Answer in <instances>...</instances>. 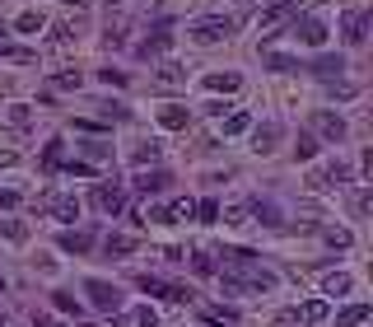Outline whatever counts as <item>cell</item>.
Segmentation results:
<instances>
[{
  "mask_svg": "<svg viewBox=\"0 0 373 327\" xmlns=\"http://www.w3.org/2000/svg\"><path fill=\"white\" fill-rule=\"evenodd\" d=\"M38 206H42L56 225H75V220H79V201H75V197H42Z\"/></svg>",
  "mask_w": 373,
  "mask_h": 327,
  "instance_id": "cell-5",
  "label": "cell"
},
{
  "mask_svg": "<svg viewBox=\"0 0 373 327\" xmlns=\"http://www.w3.org/2000/svg\"><path fill=\"white\" fill-rule=\"evenodd\" d=\"M84 295L93 299V309H98V313H117V309H122V290H117L112 280H103V276L84 280Z\"/></svg>",
  "mask_w": 373,
  "mask_h": 327,
  "instance_id": "cell-2",
  "label": "cell"
},
{
  "mask_svg": "<svg viewBox=\"0 0 373 327\" xmlns=\"http://www.w3.org/2000/svg\"><path fill=\"white\" fill-rule=\"evenodd\" d=\"M0 234H5L10 243H24V238H29V229H24L19 220H0Z\"/></svg>",
  "mask_w": 373,
  "mask_h": 327,
  "instance_id": "cell-30",
  "label": "cell"
},
{
  "mask_svg": "<svg viewBox=\"0 0 373 327\" xmlns=\"http://www.w3.org/2000/svg\"><path fill=\"white\" fill-rule=\"evenodd\" d=\"M205 323H233L229 309H205Z\"/></svg>",
  "mask_w": 373,
  "mask_h": 327,
  "instance_id": "cell-43",
  "label": "cell"
},
{
  "mask_svg": "<svg viewBox=\"0 0 373 327\" xmlns=\"http://www.w3.org/2000/svg\"><path fill=\"white\" fill-rule=\"evenodd\" d=\"M93 206H98L103 215H117V211L126 206V192L117 183H98V187H93Z\"/></svg>",
  "mask_w": 373,
  "mask_h": 327,
  "instance_id": "cell-7",
  "label": "cell"
},
{
  "mask_svg": "<svg viewBox=\"0 0 373 327\" xmlns=\"http://www.w3.org/2000/svg\"><path fill=\"white\" fill-rule=\"evenodd\" d=\"M186 33H191L201 47H215V43H224V38L233 33V19L229 15H201V19L186 24Z\"/></svg>",
  "mask_w": 373,
  "mask_h": 327,
  "instance_id": "cell-1",
  "label": "cell"
},
{
  "mask_svg": "<svg viewBox=\"0 0 373 327\" xmlns=\"http://www.w3.org/2000/svg\"><path fill=\"white\" fill-rule=\"evenodd\" d=\"M15 29H24V33H33V29H42V15H38V10H24V15L15 19Z\"/></svg>",
  "mask_w": 373,
  "mask_h": 327,
  "instance_id": "cell-33",
  "label": "cell"
},
{
  "mask_svg": "<svg viewBox=\"0 0 373 327\" xmlns=\"http://www.w3.org/2000/svg\"><path fill=\"white\" fill-rule=\"evenodd\" d=\"M136 327H159V313L154 309H140L136 313Z\"/></svg>",
  "mask_w": 373,
  "mask_h": 327,
  "instance_id": "cell-40",
  "label": "cell"
},
{
  "mask_svg": "<svg viewBox=\"0 0 373 327\" xmlns=\"http://www.w3.org/2000/svg\"><path fill=\"white\" fill-rule=\"evenodd\" d=\"M168 183H173V173H164V169H154V173L140 169V173H136V192H140V197H150V192H164Z\"/></svg>",
  "mask_w": 373,
  "mask_h": 327,
  "instance_id": "cell-14",
  "label": "cell"
},
{
  "mask_svg": "<svg viewBox=\"0 0 373 327\" xmlns=\"http://www.w3.org/2000/svg\"><path fill=\"white\" fill-rule=\"evenodd\" d=\"M15 159H19L15 150H0V169H10V164H15Z\"/></svg>",
  "mask_w": 373,
  "mask_h": 327,
  "instance_id": "cell-45",
  "label": "cell"
},
{
  "mask_svg": "<svg viewBox=\"0 0 373 327\" xmlns=\"http://www.w3.org/2000/svg\"><path fill=\"white\" fill-rule=\"evenodd\" d=\"M350 285H355V276H350V271H331V276L322 280V295H345Z\"/></svg>",
  "mask_w": 373,
  "mask_h": 327,
  "instance_id": "cell-19",
  "label": "cell"
},
{
  "mask_svg": "<svg viewBox=\"0 0 373 327\" xmlns=\"http://www.w3.org/2000/svg\"><path fill=\"white\" fill-rule=\"evenodd\" d=\"M205 89L210 93H238L243 89V75L238 70H215V75H205Z\"/></svg>",
  "mask_w": 373,
  "mask_h": 327,
  "instance_id": "cell-13",
  "label": "cell"
},
{
  "mask_svg": "<svg viewBox=\"0 0 373 327\" xmlns=\"http://www.w3.org/2000/svg\"><path fill=\"white\" fill-rule=\"evenodd\" d=\"M186 122H191V112H186L182 103H164V108H159V126H164V131H186Z\"/></svg>",
  "mask_w": 373,
  "mask_h": 327,
  "instance_id": "cell-12",
  "label": "cell"
},
{
  "mask_svg": "<svg viewBox=\"0 0 373 327\" xmlns=\"http://www.w3.org/2000/svg\"><path fill=\"white\" fill-rule=\"evenodd\" d=\"M294 318H299V323H322V318H326V304H322V299H308L303 309H294Z\"/></svg>",
  "mask_w": 373,
  "mask_h": 327,
  "instance_id": "cell-23",
  "label": "cell"
},
{
  "mask_svg": "<svg viewBox=\"0 0 373 327\" xmlns=\"http://www.w3.org/2000/svg\"><path fill=\"white\" fill-rule=\"evenodd\" d=\"M266 70H276V75H289V70H299L294 56H285V52H271L266 56Z\"/></svg>",
  "mask_w": 373,
  "mask_h": 327,
  "instance_id": "cell-25",
  "label": "cell"
},
{
  "mask_svg": "<svg viewBox=\"0 0 373 327\" xmlns=\"http://www.w3.org/2000/svg\"><path fill=\"white\" fill-rule=\"evenodd\" d=\"M196 271L210 276V271H215V257H210V252H196Z\"/></svg>",
  "mask_w": 373,
  "mask_h": 327,
  "instance_id": "cell-42",
  "label": "cell"
},
{
  "mask_svg": "<svg viewBox=\"0 0 373 327\" xmlns=\"http://www.w3.org/2000/svg\"><path fill=\"white\" fill-rule=\"evenodd\" d=\"M326 243L331 248H350V229H326Z\"/></svg>",
  "mask_w": 373,
  "mask_h": 327,
  "instance_id": "cell-37",
  "label": "cell"
},
{
  "mask_svg": "<svg viewBox=\"0 0 373 327\" xmlns=\"http://www.w3.org/2000/svg\"><path fill=\"white\" fill-rule=\"evenodd\" d=\"M364 29H369V15H364V10H345L341 15V33H345V43L350 47L364 43Z\"/></svg>",
  "mask_w": 373,
  "mask_h": 327,
  "instance_id": "cell-11",
  "label": "cell"
},
{
  "mask_svg": "<svg viewBox=\"0 0 373 327\" xmlns=\"http://www.w3.org/2000/svg\"><path fill=\"white\" fill-rule=\"evenodd\" d=\"M294 155H299V159H312V155H317V136H308V131H303V136H299V145H294Z\"/></svg>",
  "mask_w": 373,
  "mask_h": 327,
  "instance_id": "cell-34",
  "label": "cell"
},
{
  "mask_svg": "<svg viewBox=\"0 0 373 327\" xmlns=\"http://www.w3.org/2000/svg\"><path fill=\"white\" fill-rule=\"evenodd\" d=\"M303 47H322L326 43V19L322 15H294V29H289Z\"/></svg>",
  "mask_w": 373,
  "mask_h": 327,
  "instance_id": "cell-4",
  "label": "cell"
},
{
  "mask_svg": "<svg viewBox=\"0 0 373 327\" xmlns=\"http://www.w3.org/2000/svg\"><path fill=\"white\" fill-rule=\"evenodd\" d=\"M154 79H159V84H186V70H182L177 61H164V66L154 70Z\"/></svg>",
  "mask_w": 373,
  "mask_h": 327,
  "instance_id": "cell-22",
  "label": "cell"
},
{
  "mask_svg": "<svg viewBox=\"0 0 373 327\" xmlns=\"http://www.w3.org/2000/svg\"><path fill=\"white\" fill-rule=\"evenodd\" d=\"M140 290H145V295L168 299V304H182V299H191V290H182V285H168V280H154V276H140Z\"/></svg>",
  "mask_w": 373,
  "mask_h": 327,
  "instance_id": "cell-9",
  "label": "cell"
},
{
  "mask_svg": "<svg viewBox=\"0 0 373 327\" xmlns=\"http://www.w3.org/2000/svg\"><path fill=\"white\" fill-rule=\"evenodd\" d=\"M56 89H79V70H61L56 75Z\"/></svg>",
  "mask_w": 373,
  "mask_h": 327,
  "instance_id": "cell-38",
  "label": "cell"
},
{
  "mask_svg": "<svg viewBox=\"0 0 373 327\" xmlns=\"http://www.w3.org/2000/svg\"><path fill=\"white\" fill-rule=\"evenodd\" d=\"M19 206V192H10V187H0V211H15Z\"/></svg>",
  "mask_w": 373,
  "mask_h": 327,
  "instance_id": "cell-41",
  "label": "cell"
},
{
  "mask_svg": "<svg viewBox=\"0 0 373 327\" xmlns=\"http://www.w3.org/2000/svg\"><path fill=\"white\" fill-rule=\"evenodd\" d=\"M79 150L93 159V164H103V159H112V145L108 140H79Z\"/></svg>",
  "mask_w": 373,
  "mask_h": 327,
  "instance_id": "cell-24",
  "label": "cell"
},
{
  "mask_svg": "<svg viewBox=\"0 0 373 327\" xmlns=\"http://www.w3.org/2000/svg\"><path fill=\"white\" fill-rule=\"evenodd\" d=\"M224 220H229V225H248V201H233L229 211H224Z\"/></svg>",
  "mask_w": 373,
  "mask_h": 327,
  "instance_id": "cell-35",
  "label": "cell"
},
{
  "mask_svg": "<svg viewBox=\"0 0 373 327\" xmlns=\"http://www.w3.org/2000/svg\"><path fill=\"white\" fill-rule=\"evenodd\" d=\"M5 33H10V29H5V24H0V43H5Z\"/></svg>",
  "mask_w": 373,
  "mask_h": 327,
  "instance_id": "cell-47",
  "label": "cell"
},
{
  "mask_svg": "<svg viewBox=\"0 0 373 327\" xmlns=\"http://www.w3.org/2000/svg\"><path fill=\"white\" fill-rule=\"evenodd\" d=\"M312 126H317V136H322V140H331V145H341V140H345V117H341V112H312Z\"/></svg>",
  "mask_w": 373,
  "mask_h": 327,
  "instance_id": "cell-6",
  "label": "cell"
},
{
  "mask_svg": "<svg viewBox=\"0 0 373 327\" xmlns=\"http://www.w3.org/2000/svg\"><path fill=\"white\" fill-rule=\"evenodd\" d=\"M168 47H173V33H168V29H159L154 38H145V43H140L136 52H140V56H164Z\"/></svg>",
  "mask_w": 373,
  "mask_h": 327,
  "instance_id": "cell-17",
  "label": "cell"
},
{
  "mask_svg": "<svg viewBox=\"0 0 373 327\" xmlns=\"http://www.w3.org/2000/svg\"><path fill=\"white\" fill-rule=\"evenodd\" d=\"M312 75L317 79H341L345 75V56H317V61H312Z\"/></svg>",
  "mask_w": 373,
  "mask_h": 327,
  "instance_id": "cell-16",
  "label": "cell"
},
{
  "mask_svg": "<svg viewBox=\"0 0 373 327\" xmlns=\"http://www.w3.org/2000/svg\"><path fill=\"white\" fill-rule=\"evenodd\" d=\"M51 295H56V299H51V304H56V309H61V313H79V299L70 295V290H51Z\"/></svg>",
  "mask_w": 373,
  "mask_h": 327,
  "instance_id": "cell-31",
  "label": "cell"
},
{
  "mask_svg": "<svg viewBox=\"0 0 373 327\" xmlns=\"http://www.w3.org/2000/svg\"><path fill=\"white\" fill-rule=\"evenodd\" d=\"M345 178H350V169H345V164H322V169L308 173V183L317 187V192H331V187H341Z\"/></svg>",
  "mask_w": 373,
  "mask_h": 327,
  "instance_id": "cell-8",
  "label": "cell"
},
{
  "mask_svg": "<svg viewBox=\"0 0 373 327\" xmlns=\"http://www.w3.org/2000/svg\"><path fill=\"white\" fill-rule=\"evenodd\" d=\"M33 327H61L56 318H33Z\"/></svg>",
  "mask_w": 373,
  "mask_h": 327,
  "instance_id": "cell-46",
  "label": "cell"
},
{
  "mask_svg": "<svg viewBox=\"0 0 373 327\" xmlns=\"http://www.w3.org/2000/svg\"><path fill=\"white\" fill-rule=\"evenodd\" d=\"M299 15V0H276V5H271V10H262V15H257V33H276L280 24H289V19Z\"/></svg>",
  "mask_w": 373,
  "mask_h": 327,
  "instance_id": "cell-3",
  "label": "cell"
},
{
  "mask_svg": "<svg viewBox=\"0 0 373 327\" xmlns=\"http://www.w3.org/2000/svg\"><path fill=\"white\" fill-rule=\"evenodd\" d=\"M280 136H285V126L280 122H262L257 131H252V150H257V155H271V150L280 145Z\"/></svg>",
  "mask_w": 373,
  "mask_h": 327,
  "instance_id": "cell-10",
  "label": "cell"
},
{
  "mask_svg": "<svg viewBox=\"0 0 373 327\" xmlns=\"http://www.w3.org/2000/svg\"><path fill=\"white\" fill-rule=\"evenodd\" d=\"M196 215H201V225H215L219 220V201H201L196 206Z\"/></svg>",
  "mask_w": 373,
  "mask_h": 327,
  "instance_id": "cell-36",
  "label": "cell"
},
{
  "mask_svg": "<svg viewBox=\"0 0 373 327\" xmlns=\"http://www.w3.org/2000/svg\"><path fill=\"white\" fill-rule=\"evenodd\" d=\"M89 243H93V234H84V229H65L61 234V252H89Z\"/></svg>",
  "mask_w": 373,
  "mask_h": 327,
  "instance_id": "cell-18",
  "label": "cell"
},
{
  "mask_svg": "<svg viewBox=\"0 0 373 327\" xmlns=\"http://www.w3.org/2000/svg\"><path fill=\"white\" fill-rule=\"evenodd\" d=\"M168 211V220H191L196 215V201H173V206H164Z\"/></svg>",
  "mask_w": 373,
  "mask_h": 327,
  "instance_id": "cell-32",
  "label": "cell"
},
{
  "mask_svg": "<svg viewBox=\"0 0 373 327\" xmlns=\"http://www.w3.org/2000/svg\"><path fill=\"white\" fill-rule=\"evenodd\" d=\"M336 323L341 327H359V323H369V304H350V309L336 313Z\"/></svg>",
  "mask_w": 373,
  "mask_h": 327,
  "instance_id": "cell-21",
  "label": "cell"
},
{
  "mask_svg": "<svg viewBox=\"0 0 373 327\" xmlns=\"http://www.w3.org/2000/svg\"><path fill=\"white\" fill-rule=\"evenodd\" d=\"M294 323H299L294 309H285V313H276V323H271V327H294Z\"/></svg>",
  "mask_w": 373,
  "mask_h": 327,
  "instance_id": "cell-44",
  "label": "cell"
},
{
  "mask_svg": "<svg viewBox=\"0 0 373 327\" xmlns=\"http://www.w3.org/2000/svg\"><path fill=\"white\" fill-rule=\"evenodd\" d=\"M5 122H10V126H19V131H24V126H33V108H29V103H15V108L5 112Z\"/></svg>",
  "mask_w": 373,
  "mask_h": 327,
  "instance_id": "cell-26",
  "label": "cell"
},
{
  "mask_svg": "<svg viewBox=\"0 0 373 327\" xmlns=\"http://www.w3.org/2000/svg\"><path fill=\"white\" fill-rule=\"evenodd\" d=\"M42 164H47V169H61V164H65V140H51V145H47Z\"/></svg>",
  "mask_w": 373,
  "mask_h": 327,
  "instance_id": "cell-29",
  "label": "cell"
},
{
  "mask_svg": "<svg viewBox=\"0 0 373 327\" xmlns=\"http://www.w3.org/2000/svg\"><path fill=\"white\" fill-rule=\"evenodd\" d=\"M248 126H252L248 112H229V117H224V136H243Z\"/></svg>",
  "mask_w": 373,
  "mask_h": 327,
  "instance_id": "cell-27",
  "label": "cell"
},
{
  "mask_svg": "<svg viewBox=\"0 0 373 327\" xmlns=\"http://www.w3.org/2000/svg\"><path fill=\"white\" fill-rule=\"evenodd\" d=\"M65 173H79V178H93V164H79V159H70V164H61Z\"/></svg>",
  "mask_w": 373,
  "mask_h": 327,
  "instance_id": "cell-39",
  "label": "cell"
},
{
  "mask_svg": "<svg viewBox=\"0 0 373 327\" xmlns=\"http://www.w3.org/2000/svg\"><path fill=\"white\" fill-rule=\"evenodd\" d=\"M131 159H136L140 169H145V164H154V159H159V140H140V145H136V155H131Z\"/></svg>",
  "mask_w": 373,
  "mask_h": 327,
  "instance_id": "cell-28",
  "label": "cell"
},
{
  "mask_svg": "<svg viewBox=\"0 0 373 327\" xmlns=\"http://www.w3.org/2000/svg\"><path fill=\"white\" fill-rule=\"evenodd\" d=\"M103 248H108V257H126V252H136V238L131 234H108Z\"/></svg>",
  "mask_w": 373,
  "mask_h": 327,
  "instance_id": "cell-20",
  "label": "cell"
},
{
  "mask_svg": "<svg viewBox=\"0 0 373 327\" xmlns=\"http://www.w3.org/2000/svg\"><path fill=\"white\" fill-rule=\"evenodd\" d=\"M248 211L257 215V225H271V229H280V225H285V215H280L276 201H262V197H257V201H248Z\"/></svg>",
  "mask_w": 373,
  "mask_h": 327,
  "instance_id": "cell-15",
  "label": "cell"
}]
</instances>
